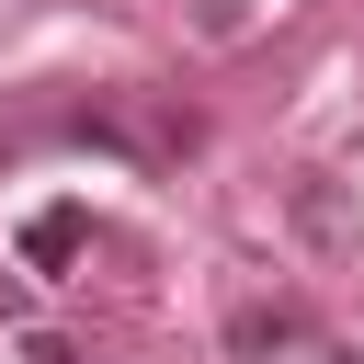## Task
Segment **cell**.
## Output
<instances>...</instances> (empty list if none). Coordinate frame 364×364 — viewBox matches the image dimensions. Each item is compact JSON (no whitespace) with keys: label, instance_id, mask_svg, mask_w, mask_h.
I'll list each match as a JSON object with an SVG mask.
<instances>
[{"label":"cell","instance_id":"cell-1","mask_svg":"<svg viewBox=\"0 0 364 364\" xmlns=\"http://www.w3.org/2000/svg\"><path fill=\"white\" fill-rule=\"evenodd\" d=\"M80 239H91V228H80V205H46V216L23 228V262H46V273H57V262H80Z\"/></svg>","mask_w":364,"mask_h":364},{"label":"cell","instance_id":"cell-2","mask_svg":"<svg viewBox=\"0 0 364 364\" xmlns=\"http://www.w3.org/2000/svg\"><path fill=\"white\" fill-rule=\"evenodd\" d=\"M228 341H239V353H284V341H307V318H296V307H239Z\"/></svg>","mask_w":364,"mask_h":364},{"label":"cell","instance_id":"cell-3","mask_svg":"<svg viewBox=\"0 0 364 364\" xmlns=\"http://www.w3.org/2000/svg\"><path fill=\"white\" fill-rule=\"evenodd\" d=\"M296 228H307V239H330V250L353 239V216H341V193H330V182H296Z\"/></svg>","mask_w":364,"mask_h":364},{"label":"cell","instance_id":"cell-4","mask_svg":"<svg viewBox=\"0 0 364 364\" xmlns=\"http://www.w3.org/2000/svg\"><path fill=\"white\" fill-rule=\"evenodd\" d=\"M296 364H364V353H341V341H307V353H296Z\"/></svg>","mask_w":364,"mask_h":364},{"label":"cell","instance_id":"cell-5","mask_svg":"<svg viewBox=\"0 0 364 364\" xmlns=\"http://www.w3.org/2000/svg\"><path fill=\"white\" fill-rule=\"evenodd\" d=\"M34 364H80V353H68V341H34Z\"/></svg>","mask_w":364,"mask_h":364},{"label":"cell","instance_id":"cell-6","mask_svg":"<svg viewBox=\"0 0 364 364\" xmlns=\"http://www.w3.org/2000/svg\"><path fill=\"white\" fill-rule=\"evenodd\" d=\"M11 307H23V296H11V273H0V318H11Z\"/></svg>","mask_w":364,"mask_h":364}]
</instances>
